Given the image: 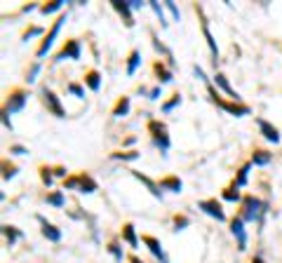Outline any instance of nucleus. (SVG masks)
Masks as SVG:
<instances>
[{"label": "nucleus", "mask_w": 282, "mask_h": 263, "mask_svg": "<svg viewBox=\"0 0 282 263\" xmlns=\"http://www.w3.org/2000/svg\"><path fill=\"white\" fill-rule=\"evenodd\" d=\"M64 22H66V14H59L57 19H54V24H52V28L45 33V38L40 40V45H38V50H36V56L38 59H43V56L52 50V45H54V40H57V36H59V31H61V26H64Z\"/></svg>", "instance_id": "obj_6"}, {"label": "nucleus", "mask_w": 282, "mask_h": 263, "mask_svg": "<svg viewBox=\"0 0 282 263\" xmlns=\"http://www.w3.org/2000/svg\"><path fill=\"white\" fill-rule=\"evenodd\" d=\"M10 153L12 155H26L29 153V148L22 146V144H15V146H10Z\"/></svg>", "instance_id": "obj_43"}, {"label": "nucleus", "mask_w": 282, "mask_h": 263, "mask_svg": "<svg viewBox=\"0 0 282 263\" xmlns=\"http://www.w3.org/2000/svg\"><path fill=\"white\" fill-rule=\"evenodd\" d=\"M122 240L127 242L132 249L139 247V238H137V228H134V224H125V226H122Z\"/></svg>", "instance_id": "obj_24"}, {"label": "nucleus", "mask_w": 282, "mask_h": 263, "mask_svg": "<svg viewBox=\"0 0 282 263\" xmlns=\"http://www.w3.org/2000/svg\"><path fill=\"white\" fill-rule=\"evenodd\" d=\"M40 33H43V26H31V28H26V31H24L22 40L26 42L29 38H36V36H40Z\"/></svg>", "instance_id": "obj_39"}, {"label": "nucleus", "mask_w": 282, "mask_h": 263, "mask_svg": "<svg viewBox=\"0 0 282 263\" xmlns=\"http://www.w3.org/2000/svg\"><path fill=\"white\" fill-rule=\"evenodd\" d=\"M45 202L52 204V207H64L66 204V195H64V190H52V193L45 195Z\"/></svg>", "instance_id": "obj_27"}, {"label": "nucleus", "mask_w": 282, "mask_h": 263, "mask_svg": "<svg viewBox=\"0 0 282 263\" xmlns=\"http://www.w3.org/2000/svg\"><path fill=\"white\" fill-rule=\"evenodd\" d=\"M200 26H202V36H205V40H207V47H209V52H212V62H214V66H216V62H219V47H216V40H214L212 31H209V24H207L205 16H202Z\"/></svg>", "instance_id": "obj_16"}, {"label": "nucleus", "mask_w": 282, "mask_h": 263, "mask_svg": "<svg viewBox=\"0 0 282 263\" xmlns=\"http://www.w3.org/2000/svg\"><path fill=\"white\" fill-rule=\"evenodd\" d=\"M256 124H259V130H261V134H263V139L266 141H270V144H280V130L275 127V124H270L268 120H263V118H259L256 120Z\"/></svg>", "instance_id": "obj_13"}, {"label": "nucleus", "mask_w": 282, "mask_h": 263, "mask_svg": "<svg viewBox=\"0 0 282 263\" xmlns=\"http://www.w3.org/2000/svg\"><path fill=\"white\" fill-rule=\"evenodd\" d=\"M38 73H40V62H36L29 70H26V82H29V85H33V82H36V76H38Z\"/></svg>", "instance_id": "obj_37"}, {"label": "nucleus", "mask_w": 282, "mask_h": 263, "mask_svg": "<svg viewBox=\"0 0 282 263\" xmlns=\"http://www.w3.org/2000/svg\"><path fill=\"white\" fill-rule=\"evenodd\" d=\"M270 160H273V153H270V150H266V148H254L249 162L256 164V167H266V164H270Z\"/></svg>", "instance_id": "obj_20"}, {"label": "nucleus", "mask_w": 282, "mask_h": 263, "mask_svg": "<svg viewBox=\"0 0 282 263\" xmlns=\"http://www.w3.org/2000/svg\"><path fill=\"white\" fill-rule=\"evenodd\" d=\"M249 170H252V162H247V164H242L240 170H237V176H235V184L237 188H242V186H247V178H249Z\"/></svg>", "instance_id": "obj_29"}, {"label": "nucleus", "mask_w": 282, "mask_h": 263, "mask_svg": "<svg viewBox=\"0 0 282 263\" xmlns=\"http://www.w3.org/2000/svg\"><path fill=\"white\" fill-rule=\"evenodd\" d=\"M61 8H64V0H52V2L40 5V14H54V12H59Z\"/></svg>", "instance_id": "obj_31"}, {"label": "nucleus", "mask_w": 282, "mask_h": 263, "mask_svg": "<svg viewBox=\"0 0 282 263\" xmlns=\"http://www.w3.org/2000/svg\"><path fill=\"white\" fill-rule=\"evenodd\" d=\"M249 263H266V261H263V256H252V261Z\"/></svg>", "instance_id": "obj_46"}, {"label": "nucleus", "mask_w": 282, "mask_h": 263, "mask_svg": "<svg viewBox=\"0 0 282 263\" xmlns=\"http://www.w3.org/2000/svg\"><path fill=\"white\" fill-rule=\"evenodd\" d=\"M97 181L92 174L87 172H80V174H73V176L64 178V190H78V193H85V195H92L97 190Z\"/></svg>", "instance_id": "obj_4"}, {"label": "nucleus", "mask_w": 282, "mask_h": 263, "mask_svg": "<svg viewBox=\"0 0 282 263\" xmlns=\"http://www.w3.org/2000/svg\"><path fill=\"white\" fill-rule=\"evenodd\" d=\"M176 106H181V94L179 92H174L172 94V99H167L165 104H162V113H172Z\"/></svg>", "instance_id": "obj_32"}, {"label": "nucleus", "mask_w": 282, "mask_h": 263, "mask_svg": "<svg viewBox=\"0 0 282 263\" xmlns=\"http://www.w3.org/2000/svg\"><path fill=\"white\" fill-rule=\"evenodd\" d=\"M40 221V232H43V238H45V240H50V242H59L61 240V228H57V226L54 224H50V221H47L45 216H36Z\"/></svg>", "instance_id": "obj_12"}, {"label": "nucleus", "mask_w": 282, "mask_h": 263, "mask_svg": "<svg viewBox=\"0 0 282 263\" xmlns=\"http://www.w3.org/2000/svg\"><path fill=\"white\" fill-rule=\"evenodd\" d=\"M83 56V47H80V40L78 38H69L64 40V45H61V50L54 54V64L59 62H66V59H71V62H78Z\"/></svg>", "instance_id": "obj_7"}, {"label": "nucleus", "mask_w": 282, "mask_h": 263, "mask_svg": "<svg viewBox=\"0 0 282 263\" xmlns=\"http://www.w3.org/2000/svg\"><path fill=\"white\" fill-rule=\"evenodd\" d=\"M3 238H5V244H8V247H15V242L22 238V230H19L17 226L5 224L3 226Z\"/></svg>", "instance_id": "obj_23"}, {"label": "nucleus", "mask_w": 282, "mask_h": 263, "mask_svg": "<svg viewBox=\"0 0 282 263\" xmlns=\"http://www.w3.org/2000/svg\"><path fill=\"white\" fill-rule=\"evenodd\" d=\"M188 224H191V221H188V216H183V214H176V216H174V230H183Z\"/></svg>", "instance_id": "obj_40"}, {"label": "nucleus", "mask_w": 282, "mask_h": 263, "mask_svg": "<svg viewBox=\"0 0 282 263\" xmlns=\"http://www.w3.org/2000/svg\"><path fill=\"white\" fill-rule=\"evenodd\" d=\"M139 64H141V52H139V50H132L130 56H127V76H134V73H137Z\"/></svg>", "instance_id": "obj_26"}, {"label": "nucleus", "mask_w": 282, "mask_h": 263, "mask_svg": "<svg viewBox=\"0 0 282 263\" xmlns=\"http://www.w3.org/2000/svg\"><path fill=\"white\" fill-rule=\"evenodd\" d=\"M214 85L219 87V90H221V92H226L230 96V101H240L242 99V96H240V94L235 92V90H233V87H230V82H228V78L223 76V73H219V70H216V73H214Z\"/></svg>", "instance_id": "obj_15"}, {"label": "nucleus", "mask_w": 282, "mask_h": 263, "mask_svg": "<svg viewBox=\"0 0 282 263\" xmlns=\"http://www.w3.org/2000/svg\"><path fill=\"white\" fill-rule=\"evenodd\" d=\"M230 232H233V238L237 240V249L240 252H244L247 249V242H249V238H247V230H244V221L240 216H233L230 218Z\"/></svg>", "instance_id": "obj_10"}, {"label": "nucleus", "mask_w": 282, "mask_h": 263, "mask_svg": "<svg viewBox=\"0 0 282 263\" xmlns=\"http://www.w3.org/2000/svg\"><path fill=\"white\" fill-rule=\"evenodd\" d=\"M151 40H153V47H155V50H158L160 54L167 56V59H169V66H172V64H174V62H172V52H169L167 47H165V45L160 42V40H158V36H155V33H151Z\"/></svg>", "instance_id": "obj_34"}, {"label": "nucleus", "mask_w": 282, "mask_h": 263, "mask_svg": "<svg viewBox=\"0 0 282 263\" xmlns=\"http://www.w3.org/2000/svg\"><path fill=\"white\" fill-rule=\"evenodd\" d=\"M268 214V202L259 200L256 195H244L240 202V214L244 224H263V216Z\"/></svg>", "instance_id": "obj_1"}, {"label": "nucleus", "mask_w": 282, "mask_h": 263, "mask_svg": "<svg viewBox=\"0 0 282 263\" xmlns=\"http://www.w3.org/2000/svg\"><path fill=\"white\" fill-rule=\"evenodd\" d=\"M108 252H111V254H113V258L118 263H122V247L120 244H118V242H111V244H108Z\"/></svg>", "instance_id": "obj_38"}, {"label": "nucleus", "mask_w": 282, "mask_h": 263, "mask_svg": "<svg viewBox=\"0 0 282 263\" xmlns=\"http://www.w3.org/2000/svg\"><path fill=\"white\" fill-rule=\"evenodd\" d=\"M38 172H40V181L45 184L47 188L54 184V167H47V164H40L38 167Z\"/></svg>", "instance_id": "obj_30"}, {"label": "nucleus", "mask_w": 282, "mask_h": 263, "mask_svg": "<svg viewBox=\"0 0 282 263\" xmlns=\"http://www.w3.org/2000/svg\"><path fill=\"white\" fill-rule=\"evenodd\" d=\"M158 186H160V190H167V193H181L183 181L179 176H174V174H167V176H162L158 181Z\"/></svg>", "instance_id": "obj_17"}, {"label": "nucleus", "mask_w": 282, "mask_h": 263, "mask_svg": "<svg viewBox=\"0 0 282 263\" xmlns=\"http://www.w3.org/2000/svg\"><path fill=\"white\" fill-rule=\"evenodd\" d=\"M40 99H43V106H45L54 118H66V108H64V104L57 94L50 90V87H43L40 90Z\"/></svg>", "instance_id": "obj_8"}, {"label": "nucleus", "mask_w": 282, "mask_h": 263, "mask_svg": "<svg viewBox=\"0 0 282 263\" xmlns=\"http://www.w3.org/2000/svg\"><path fill=\"white\" fill-rule=\"evenodd\" d=\"M127 5L132 8V12H137V10L144 8V2H141V0H127Z\"/></svg>", "instance_id": "obj_45"}, {"label": "nucleus", "mask_w": 282, "mask_h": 263, "mask_svg": "<svg viewBox=\"0 0 282 263\" xmlns=\"http://www.w3.org/2000/svg\"><path fill=\"white\" fill-rule=\"evenodd\" d=\"M132 176L137 178V181H141L146 188H148V193L153 195V198H158V200H162V190H160V186L153 181V178H148L146 174H141V172H137V170H132Z\"/></svg>", "instance_id": "obj_18"}, {"label": "nucleus", "mask_w": 282, "mask_h": 263, "mask_svg": "<svg viewBox=\"0 0 282 263\" xmlns=\"http://www.w3.org/2000/svg\"><path fill=\"white\" fill-rule=\"evenodd\" d=\"M207 94H209V101H212V104H216L221 110H226L228 116L244 118V116H249V113H252V108H249L247 104H242V101H226L221 94L214 90L212 82H207Z\"/></svg>", "instance_id": "obj_2"}, {"label": "nucleus", "mask_w": 282, "mask_h": 263, "mask_svg": "<svg viewBox=\"0 0 282 263\" xmlns=\"http://www.w3.org/2000/svg\"><path fill=\"white\" fill-rule=\"evenodd\" d=\"M141 242H144L146 247H148V252H151L160 263H169L167 254H165V249H162V242L158 240V238H153V235H141Z\"/></svg>", "instance_id": "obj_11"}, {"label": "nucleus", "mask_w": 282, "mask_h": 263, "mask_svg": "<svg viewBox=\"0 0 282 263\" xmlns=\"http://www.w3.org/2000/svg\"><path fill=\"white\" fill-rule=\"evenodd\" d=\"M66 92L73 94L76 99H85V87L78 85V82H69V85H66Z\"/></svg>", "instance_id": "obj_35"}, {"label": "nucleus", "mask_w": 282, "mask_h": 263, "mask_svg": "<svg viewBox=\"0 0 282 263\" xmlns=\"http://www.w3.org/2000/svg\"><path fill=\"white\" fill-rule=\"evenodd\" d=\"M162 96V85H155L153 90H148V99L151 101H158Z\"/></svg>", "instance_id": "obj_42"}, {"label": "nucleus", "mask_w": 282, "mask_h": 263, "mask_svg": "<svg viewBox=\"0 0 282 263\" xmlns=\"http://www.w3.org/2000/svg\"><path fill=\"white\" fill-rule=\"evenodd\" d=\"M221 198L226 202H242V195H240V190H237L235 184H230V186H226L221 190Z\"/></svg>", "instance_id": "obj_25"}, {"label": "nucleus", "mask_w": 282, "mask_h": 263, "mask_svg": "<svg viewBox=\"0 0 282 263\" xmlns=\"http://www.w3.org/2000/svg\"><path fill=\"white\" fill-rule=\"evenodd\" d=\"M17 172H19V167H17V164L8 162V160H3V181H10V178H15Z\"/></svg>", "instance_id": "obj_33"}, {"label": "nucleus", "mask_w": 282, "mask_h": 263, "mask_svg": "<svg viewBox=\"0 0 282 263\" xmlns=\"http://www.w3.org/2000/svg\"><path fill=\"white\" fill-rule=\"evenodd\" d=\"M148 134H151L153 146L158 148L162 155H167L169 146H172V139H169L167 124L162 122V120H155V118H151V120H148Z\"/></svg>", "instance_id": "obj_3"}, {"label": "nucleus", "mask_w": 282, "mask_h": 263, "mask_svg": "<svg viewBox=\"0 0 282 263\" xmlns=\"http://www.w3.org/2000/svg\"><path fill=\"white\" fill-rule=\"evenodd\" d=\"M111 8L120 14V19L125 22V26L127 28H132L134 26V16H132V8L127 5V2H120V0H111Z\"/></svg>", "instance_id": "obj_14"}, {"label": "nucleus", "mask_w": 282, "mask_h": 263, "mask_svg": "<svg viewBox=\"0 0 282 263\" xmlns=\"http://www.w3.org/2000/svg\"><path fill=\"white\" fill-rule=\"evenodd\" d=\"M29 101V92L24 87H12L8 94H5V104H3V116H15L19 110H24Z\"/></svg>", "instance_id": "obj_5"}, {"label": "nucleus", "mask_w": 282, "mask_h": 263, "mask_svg": "<svg viewBox=\"0 0 282 263\" xmlns=\"http://www.w3.org/2000/svg\"><path fill=\"white\" fill-rule=\"evenodd\" d=\"M148 5H151V10L155 12V16L160 19L162 26H167V22H165V12H162V5H160V2H155V0H148Z\"/></svg>", "instance_id": "obj_36"}, {"label": "nucleus", "mask_w": 282, "mask_h": 263, "mask_svg": "<svg viewBox=\"0 0 282 263\" xmlns=\"http://www.w3.org/2000/svg\"><path fill=\"white\" fill-rule=\"evenodd\" d=\"M85 85L90 87L92 92H99L101 90V73L97 68H90L85 73Z\"/></svg>", "instance_id": "obj_22"}, {"label": "nucleus", "mask_w": 282, "mask_h": 263, "mask_svg": "<svg viewBox=\"0 0 282 263\" xmlns=\"http://www.w3.org/2000/svg\"><path fill=\"white\" fill-rule=\"evenodd\" d=\"M139 150H113L111 158L113 160H122V162H132V160H139Z\"/></svg>", "instance_id": "obj_28"}, {"label": "nucleus", "mask_w": 282, "mask_h": 263, "mask_svg": "<svg viewBox=\"0 0 282 263\" xmlns=\"http://www.w3.org/2000/svg\"><path fill=\"white\" fill-rule=\"evenodd\" d=\"M130 263H144V261H141L139 256H130Z\"/></svg>", "instance_id": "obj_47"}, {"label": "nucleus", "mask_w": 282, "mask_h": 263, "mask_svg": "<svg viewBox=\"0 0 282 263\" xmlns=\"http://www.w3.org/2000/svg\"><path fill=\"white\" fill-rule=\"evenodd\" d=\"M54 176H59V178H69V172H66V167H54Z\"/></svg>", "instance_id": "obj_44"}, {"label": "nucleus", "mask_w": 282, "mask_h": 263, "mask_svg": "<svg viewBox=\"0 0 282 263\" xmlns=\"http://www.w3.org/2000/svg\"><path fill=\"white\" fill-rule=\"evenodd\" d=\"M130 108H132L130 96H120V99L115 101V106H113V110H111V116H113V118H125L127 113H130Z\"/></svg>", "instance_id": "obj_21"}, {"label": "nucleus", "mask_w": 282, "mask_h": 263, "mask_svg": "<svg viewBox=\"0 0 282 263\" xmlns=\"http://www.w3.org/2000/svg\"><path fill=\"white\" fill-rule=\"evenodd\" d=\"M165 8L169 10V14H172V19H174V22H179V19H181V12H179V8H176L172 0H167V2H165Z\"/></svg>", "instance_id": "obj_41"}, {"label": "nucleus", "mask_w": 282, "mask_h": 263, "mask_svg": "<svg viewBox=\"0 0 282 263\" xmlns=\"http://www.w3.org/2000/svg\"><path fill=\"white\" fill-rule=\"evenodd\" d=\"M153 73H155V78H158V85H167V82L174 80V73H172V70H169L162 62L153 64Z\"/></svg>", "instance_id": "obj_19"}, {"label": "nucleus", "mask_w": 282, "mask_h": 263, "mask_svg": "<svg viewBox=\"0 0 282 263\" xmlns=\"http://www.w3.org/2000/svg\"><path fill=\"white\" fill-rule=\"evenodd\" d=\"M198 209H202L207 216H212V218H216V221H226V212H223V207H221V202L216 200V198H207V200H200L198 202Z\"/></svg>", "instance_id": "obj_9"}]
</instances>
